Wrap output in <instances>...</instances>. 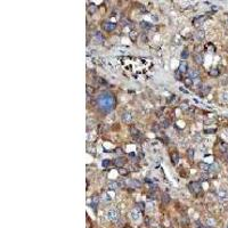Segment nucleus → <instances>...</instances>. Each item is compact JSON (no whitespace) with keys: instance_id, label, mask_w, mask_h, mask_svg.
<instances>
[{"instance_id":"9","label":"nucleus","mask_w":228,"mask_h":228,"mask_svg":"<svg viewBox=\"0 0 228 228\" xmlns=\"http://www.w3.org/2000/svg\"><path fill=\"white\" fill-rule=\"evenodd\" d=\"M187 67H188L187 63L184 61V62H181V63H180V65H179V71L181 73H186V72H187Z\"/></svg>"},{"instance_id":"19","label":"nucleus","mask_w":228,"mask_h":228,"mask_svg":"<svg viewBox=\"0 0 228 228\" xmlns=\"http://www.w3.org/2000/svg\"><path fill=\"white\" fill-rule=\"evenodd\" d=\"M194 58H195V63H197V64H202V63H203V57H202V55H195Z\"/></svg>"},{"instance_id":"18","label":"nucleus","mask_w":228,"mask_h":228,"mask_svg":"<svg viewBox=\"0 0 228 228\" xmlns=\"http://www.w3.org/2000/svg\"><path fill=\"white\" fill-rule=\"evenodd\" d=\"M204 21H205V16H199L197 18L194 19V25H197V22H200V24H202Z\"/></svg>"},{"instance_id":"3","label":"nucleus","mask_w":228,"mask_h":228,"mask_svg":"<svg viewBox=\"0 0 228 228\" xmlns=\"http://www.w3.org/2000/svg\"><path fill=\"white\" fill-rule=\"evenodd\" d=\"M103 29H104L106 32H112V31H114V30L116 29V24L115 23H112V22H106V23H104V25H103Z\"/></svg>"},{"instance_id":"27","label":"nucleus","mask_w":228,"mask_h":228,"mask_svg":"<svg viewBox=\"0 0 228 228\" xmlns=\"http://www.w3.org/2000/svg\"><path fill=\"white\" fill-rule=\"evenodd\" d=\"M187 57H188V50L187 49H185V50L181 53V58L182 59H187Z\"/></svg>"},{"instance_id":"37","label":"nucleus","mask_w":228,"mask_h":228,"mask_svg":"<svg viewBox=\"0 0 228 228\" xmlns=\"http://www.w3.org/2000/svg\"><path fill=\"white\" fill-rule=\"evenodd\" d=\"M181 108H182V110H187V108H188V105L186 104V103H185V104H182V105H181Z\"/></svg>"},{"instance_id":"4","label":"nucleus","mask_w":228,"mask_h":228,"mask_svg":"<svg viewBox=\"0 0 228 228\" xmlns=\"http://www.w3.org/2000/svg\"><path fill=\"white\" fill-rule=\"evenodd\" d=\"M107 219L111 220V221H115L116 219L119 218V212L116 211V210H110V211H107Z\"/></svg>"},{"instance_id":"35","label":"nucleus","mask_w":228,"mask_h":228,"mask_svg":"<svg viewBox=\"0 0 228 228\" xmlns=\"http://www.w3.org/2000/svg\"><path fill=\"white\" fill-rule=\"evenodd\" d=\"M223 99L228 100V92H223Z\"/></svg>"},{"instance_id":"16","label":"nucleus","mask_w":228,"mask_h":228,"mask_svg":"<svg viewBox=\"0 0 228 228\" xmlns=\"http://www.w3.org/2000/svg\"><path fill=\"white\" fill-rule=\"evenodd\" d=\"M119 187V184L116 181H110L108 182V188L110 189H116Z\"/></svg>"},{"instance_id":"10","label":"nucleus","mask_w":228,"mask_h":228,"mask_svg":"<svg viewBox=\"0 0 228 228\" xmlns=\"http://www.w3.org/2000/svg\"><path fill=\"white\" fill-rule=\"evenodd\" d=\"M218 196H219V199L221 200H225L228 197V193L225 191V189H220L219 192H218Z\"/></svg>"},{"instance_id":"28","label":"nucleus","mask_w":228,"mask_h":228,"mask_svg":"<svg viewBox=\"0 0 228 228\" xmlns=\"http://www.w3.org/2000/svg\"><path fill=\"white\" fill-rule=\"evenodd\" d=\"M203 37H204V32H203V31H200V32H197V34H196L197 40H200V39H203Z\"/></svg>"},{"instance_id":"33","label":"nucleus","mask_w":228,"mask_h":228,"mask_svg":"<svg viewBox=\"0 0 228 228\" xmlns=\"http://www.w3.org/2000/svg\"><path fill=\"white\" fill-rule=\"evenodd\" d=\"M162 126H163L164 128H168V127H169V121H168V120H164L163 122H162Z\"/></svg>"},{"instance_id":"5","label":"nucleus","mask_w":228,"mask_h":228,"mask_svg":"<svg viewBox=\"0 0 228 228\" xmlns=\"http://www.w3.org/2000/svg\"><path fill=\"white\" fill-rule=\"evenodd\" d=\"M132 121V116H131V114L130 113H128V112H126V113H123L122 114V122L123 123H130Z\"/></svg>"},{"instance_id":"8","label":"nucleus","mask_w":228,"mask_h":228,"mask_svg":"<svg viewBox=\"0 0 228 228\" xmlns=\"http://www.w3.org/2000/svg\"><path fill=\"white\" fill-rule=\"evenodd\" d=\"M98 203H99V197H98L97 194H95V195L92 196V200H91V207L96 208L97 205H98Z\"/></svg>"},{"instance_id":"7","label":"nucleus","mask_w":228,"mask_h":228,"mask_svg":"<svg viewBox=\"0 0 228 228\" xmlns=\"http://www.w3.org/2000/svg\"><path fill=\"white\" fill-rule=\"evenodd\" d=\"M170 158H171L172 164H177L178 161H179V155H178L177 152H172V153L170 154Z\"/></svg>"},{"instance_id":"12","label":"nucleus","mask_w":228,"mask_h":228,"mask_svg":"<svg viewBox=\"0 0 228 228\" xmlns=\"http://www.w3.org/2000/svg\"><path fill=\"white\" fill-rule=\"evenodd\" d=\"M162 203H163L164 205H168V204L170 203V196L168 195V194H163V195H162Z\"/></svg>"},{"instance_id":"36","label":"nucleus","mask_w":228,"mask_h":228,"mask_svg":"<svg viewBox=\"0 0 228 228\" xmlns=\"http://www.w3.org/2000/svg\"><path fill=\"white\" fill-rule=\"evenodd\" d=\"M92 92V88H90V86H87V95H90Z\"/></svg>"},{"instance_id":"34","label":"nucleus","mask_w":228,"mask_h":228,"mask_svg":"<svg viewBox=\"0 0 228 228\" xmlns=\"http://www.w3.org/2000/svg\"><path fill=\"white\" fill-rule=\"evenodd\" d=\"M137 207L139 208L140 210H144V209H145V207H144V203H143V202H139V203L137 204Z\"/></svg>"},{"instance_id":"31","label":"nucleus","mask_w":228,"mask_h":228,"mask_svg":"<svg viewBox=\"0 0 228 228\" xmlns=\"http://www.w3.org/2000/svg\"><path fill=\"white\" fill-rule=\"evenodd\" d=\"M216 131V129H207V130H204L205 134H213Z\"/></svg>"},{"instance_id":"39","label":"nucleus","mask_w":228,"mask_h":228,"mask_svg":"<svg viewBox=\"0 0 228 228\" xmlns=\"http://www.w3.org/2000/svg\"><path fill=\"white\" fill-rule=\"evenodd\" d=\"M226 228H228V224H227V225H226Z\"/></svg>"},{"instance_id":"2","label":"nucleus","mask_w":228,"mask_h":228,"mask_svg":"<svg viewBox=\"0 0 228 228\" xmlns=\"http://www.w3.org/2000/svg\"><path fill=\"white\" fill-rule=\"evenodd\" d=\"M188 188H189V191H191L192 194L194 195H200V192H201V185H200L197 181H192L188 184Z\"/></svg>"},{"instance_id":"26","label":"nucleus","mask_w":228,"mask_h":228,"mask_svg":"<svg viewBox=\"0 0 228 228\" xmlns=\"http://www.w3.org/2000/svg\"><path fill=\"white\" fill-rule=\"evenodd\" d=\"M181 75H182V73L180 72L179 70L174 72V76H176V79H177V80H180V79H181Z\"/></svg>"},{"instance_id":"11","label":"nucleus","mask_w":228,"mask_h":228,"mask_svg":"<svg viewBox=\"0 0 228 228\" xmlns=\"http://www.w3.org/2000/svg\"><path fill=\"white\" fill-rule=\"evenodd\" d=\"M139 211L137 209H135V210H132L131 211V218H132V220H135V221H137V220L139 219Z\"/></svg>"},{"instance_id":"17","label":"nucleus","mask_w":228,"mask_h":228,"mask_svg":"<svg viewBox=\"0 0 228 228\" xmlns=\"http://www.w3.org/2000/svg\"><path fill=\"white\" fill-rule=\"evenodd\" d=\"M199 166L201 168L202 170H203V171H208V170H210V165H209V164L203 163V162H202V163H200Z\"/></svg>"},{"instance_id":"32","label":"nucleus","mask_w":228,"mask_h":228,"mask_svg":"<svg viewBox=\"0 0 228 228\" xmlns=\"http://www.w3.org/2000/svg\"><path fill=\"white\" fill-rule=\"evenodd\" d=\"M207 223H208V225L209 226H215V220L213 219H208Z\"/></svg>"},{"instance_id":"22","label":"nucleus","mask_w":228,"mask_h":228,"mask_svg":"<svg viewBox=\"0 0 228 228\" xmlns=\"http://www.w3.org/2000/svg\"><path fill=\"white\" fill-rule=\"evenodd\" d=\"M187 155H188V158H189V160H193L194 158V150L193 148H191V150H188L187 151Z\"/></svg>"},{"instance_id":"14","label":"nucleus","mask_w":228,"mask_h":228,"mask_svg":"<svg viewBox=\"0 0 228 228\" xmlns=\"http://www.w3.org/2000/svg\"><path fill=\"white\" fill-rule=\"evenodd\" d=\"M189 78L193 80V79H196V78H199V72L197 71H195V70H191L189 71Z\"/></svg>"},{"instance_id":"40","label":"nucleus","mask_w":228,"mask_h":228,"mask_svg":"<svg viewBox=\"0 0 228 228\" xmlns=\"http://www.w3.org/2000/svg\"><path fill=\"white\" fill-rule=\"evenodd\" d=\"M227 158H228V155H227Z\"/></svg>"},{"instance_id":"29","label":"nucleus","mask_w":228,"mask_h":228,"mask_svg":"<svg viewBox=\"0 0 228 228\" xmlns=\"http://www.w3.org/2000/svg\"><path fill=\"white\" fill-rule=\"evenodd\" d=\"M140 26H142L143 29H146V27L148 29V27L151 26V24L150 23H146V22H142V23H140Z\"/></svg>"},{"instance_id":"1","label":"nucleus","mask_w":228,"mask_h":228,"mask_svg":"<svg viewBox=\"0 0 228 228\" xmlns=\"http://www.w3.org/2000/svg\"><path fill=\"white\" fill-rule=\"evenodd\" d=\"M97 105L103 112H110L115 106V98L110 92H104L97 98Z\"/></svg>"},{"instance_id":"20","label":"nucleus","mask_w":228,"mask_h":228,"mask_svg":"<svg viewBox=\"0 0 228 228\" xmlns=\"http://www.w3.org/2000/svg\"><path fill=\"white\" fill-rule=\"evenodd\" d=\"M95 39H96L97 42H103V35L100 34L99 32H96V33H95Z\"/></svg>"},{"instance_id":"24","label":"nucleus","mask_w":228,"mask_h":228,"mask_svg":"<svg viewBox=\"0 0 228 228\" xmlns=\"http://www.w3.org/2000/svg\"><path fill=\"white\" fill-rule=\"evenodd\" d=\"M130 131H131V135H132V136H138V135H139V131H138V129H136L135 127H131V128H130Z\"/></svg>"},{"instance_id":"38","label":"nucleus","mask_w":228,"mask_h":228,"mask_svg":"<svg viewBox=\"0 0 228 228\" xmlns=\"http://www.w3.org/2000/svg\"><path fill=\"white\" fill-rule=\"evenodd\" d=\"M124 228H131L130 226H124Z\"/></svg>"},{"instance_id":"13","label":"nucleus","mask_w":228,"mask_h":228,"mask_svg":"<svg viewBox=\"0 0 228 228\" xmlns=\"http://www.w3.org/2000/svg\"><path fill=\"white\" fill-rule=\"evenodd\" d=\"M184 84H185L186 87H188V88H189V87L193 86V80H192L189 76H188V78H185V79H184Z\"/></svg>"},{"instance_id":"6","label":"nucleus","mask_w":228,"mask_h":228,"mask_svg":"<svg viewBox=\"0 0 228 228\" xmlns=\"http://www.w3.org/2000/svg\"><path fill=\"white\" fill-rule=\"evenodd\" d=\"M124 163H126V160H124L123 157H118L115 161H114V165L118 166V168H123Z\"/></svg>"},{"instance_id":"25","label":"nucleus","mask_w":228,"mask_h":228,"mask_svg":"<svg viewBox=\"0 0 228 228\" xmlns=\"http://www.w3.org/2000/svg\"><path fill=\"white\" fill-rule=\"evenodd\" d=\"M96 10H97V7H96L95 5H91L90 7H88V11H89V14H94Z\"/></svg>"},{"instance_id":"15","label":"nucleus","mask_w":228,"mask_h":228,"mask_svg":"<svg viewBox=\"0 0 228 228\" xmlns=\"http://www.w3.org/2000/svg\"><path fill=\"white\" fill-rule=\"evenodd\" d=\"M209 74L213 78H217V76H219V70L218 69H212V70H210Z\"/></svg>"},{"instance_id":"23","label":"nucleus","mask_w":228,"mask_h":228,"mask_svg":"<svg viewBox=\"0 0 228 228\" xmlns=\"http://www.w3.org/2000/svg\"><path fill=\"white\" fill-rule=\"evenodd\" d=\"M111 163H112V162H111L110 160H107V158H106V160H103L102 165L104 166V168H108V166L111 165Z\"/></svg>"},{"instance_id":"21","label":"nucleus","mask_w":228,"mask_h":228,"mask_svg":"<svg viewBox=\"0 0 228 228\" xmlns=\"http://www.w3.org/2000/svg\"><path fill=\"white\" fill-rule=\"evenodd\" d=\"M118 171H119V173H120L121 176H126V174H128V169H124V168H119Z\"/></svg>"},{"instance_id":"30","label":"nucleus","mask_w":228,"mask_h":228,"mask_svg":"<svg viewBox=\"0 0 228 228\" xmlns=\"http://www.w3.org/2000/svg\"><path fill=\"white\" fill-rule=\"evenodd\" d=\"M102 200L103 201H105V202H108V201H111V197L107 195V194H104V195L102 196Z\"/></svg>"}]
</instances>
